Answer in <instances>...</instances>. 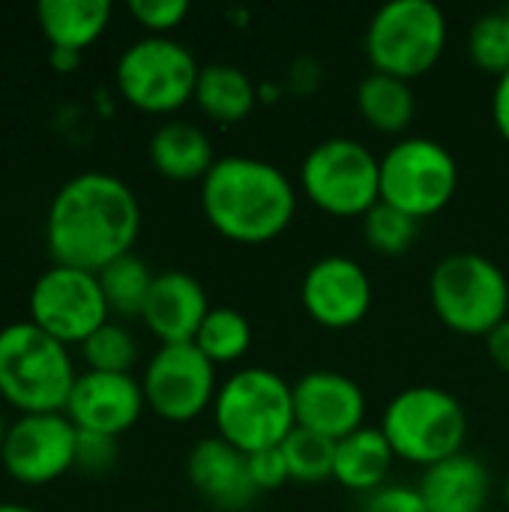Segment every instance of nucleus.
<instances>
[{
	"label": "nucleus",
	"mask_w": 509,
	"mask_h": 512,
	"mask_svg": "<svg viewBox=\"0 0 509 512\" xmlns=\"http://www.w3.org/2000/svg\"><path fill=\"white\" fill-rule=\"evenodd\" d=\"M141 231V204L129 183L108 171H81L51 198L45 240L54 264L99 273L132 252Z\"/></svg>",
	"instance_id": "f257e3e1"
},
{
	"label": "nucleus",
	"mask_w": 509,
	"mask_h": 512,
	"mask_svg": "<svg viewBox=\"0 0 509 512\" xmlns=\"http://www.w3.org/2000/svg\"><path fill=\"white\" fill-rule=\"evenodd\" d=\"M201 210L213 231L243 246L282 237L297 216V186L258 156H219L201 180Z\"/></svg>",
	"instance_id": "f03ea898"
},
{
	"label": "nucleus",
	"mask_w": 509,
	"mask_h": 512,
	"mask_svg": "<svg viewBox=\"0 0 509 512\" xmlns=\"http://www.w3.org/2000/svg\"><path fill=\"white\" fill-rule=\"evenodd\" d=\"M213 423L219 438L246 456L282 447L285 438L297 429L294 384L264 366L237 369L219 384Z\"/></svg>",
	"instance_id": "7ed1b4c3"
},
{
	"label": "nucleus",
	"mask_w": 509,
	"mask_h": 512,
	"mask_svg": "<svg viewBox=\"0 0 509 512\" xmlns=\"http://www.w3.org/2000/svg\"><path fill=\"white\" fill-rule=\"evenodd\" d=\"M66 345L33 321L0 327V393L21 414L63 411L75 384Z\"/></svg>",
	"instance_id": "20e7f679"
},
{
	"label": "nucleus",
	"mask_w": 509,
	"mask_h": 512,
	"mask_svg": "<svg viewBox=\"0 0 509 512\" xmlns=\"http://www.w3.org/2000/svg\"><path fill=\"white\" fill-rule=\"evenodd\" d=\"M381 432L396 459L426 471L465 450L468 411L450 390L414 384L390 399L381 417Z\"/></svg>",
	"instance_id": "39448f33"
},
{
	"label": "nucleus",
	"mask_w": 509,
	"mask_h": 512,
	"mask_svg": "<svg viewBox=\"0 0 509 512\" xmlns=\"http://www.w3.org/2000/svg\"><path fill=\"white\" fill-rule=\"evenodd\" d=\"M429 300L447 330L489 336L509 318V279L489 255L450 252L429 276Z\"/></svg>",
	"instance_id": "423d86ee"
},
{
	"label": "nucleus",
	"mask_w": 509,
	"mask_h": 512,
	"mask_svg": "<svg viewBox=\"0 0 509 512\" xmlns=\"http://www.w3.org/2000/svg\"><path fill=\"white\" fill-rule=\"evenodd\" d=\"M447 15L432 0H390L366 24L363 51L372 72L414 81L435 69L447 48Z\"/></svg>",
	"instance_id": "0eeeda50"
},
{
	"label": "nucleus",
	"mask_w": 509,
	"mask_h": 512,
	"mask_svg": "<svg viewBox=\"0 0 509 512\" xmlns=\"http://www.w3.org/2000/svg\"><path fill=\"white\" fill-rule=\"evenodd\" d=\"M300 192L330 216L363 219L381 201V156L348 135L324 138L300 165Z\"/></svg>",
	"instance_id": "6e6552de"
},
{
	"label": "nucleus",
	"mask_w": 509,
	"mask_h": 512,
	"mask_svg": "<svg viewBox=\"0 0 509 512\" xmlns=\"http://www.w3.org/2000/svg\"><path fill=\"white\" fill-rule=\"evenodd\" d=\"M459 192V162L435 138L402 135L381 156V201L414 216H438Z\"/></svg>",
	"instance_id": "1a4fd4ad"
},
{
	"label": "nucleus",
	"mask_w": 509,
	"mask_h": 512,
	"mask_svg": "<svg viewBox=\"0 0 509 512\" xmlns=\"http://www.w3.org/2000/svg\"><path fill=\"white\" fill-rule=\"evenodd\" d=\"M201 66L183 42L171 36H141L117 57V90L126 102L150 114H171L195 99Z\"/></svg>",
	"instance_id": "9d476101"
},
{
	"label": "nucleus",
	"mask_w": 509,
	"mask_h": 512,
	"mask_svg": "<svg viewBox=\"0 0 509 512\" xmlns=\"http://www.w3.org/2000/svg\"><path fill=\"white\" fill-rule=\"evenodd\" d=\"M27 303L30 321L63 345L84 342L111 315L99 276L66 264H51L45 273H39Z\"/></svg>",
	"instance_id": "9b49d317"
},
{
	"label": "nucleus",
	"mask_w": 509,
	"mask_h": 512,
	"mask_svg": "<svg viewBox=\"0 0 509 512\" xmlns=\"http://www.w3.org/2000/svg\"><path fill=\"white\" fill-rule=\"evenodd\" d=\"M141 387L147 405L171 423H189L201 417L207 408H213L219 393L216 366L195 342L159 345L144 366Z\"/></svg>",
	"instance_id": "f8f14e48"
},
{
	"label": "nucleus",
	"mask_w": 509,
	"mask_h": 512,
	"mask_svg": "<svg viewBox=\"0 0 509 512\" xmlns=\"http://www.w3.org/2000/svg\"><path fill=\"white\" fill-rule=\"evenodd\" d=\"M75 444L78 426L66 411L21 414L6 429L0 459L18 483L39 486L75 468Z\"/></svg>",
	"instance_id": "ddd939ff"
},
{
	"label": "nucleus",
	"mask_w": 509,
	"mask_h": 512,
	"mask_svg": "<svg viewBox=\"0 0 509 512\" xmlns=\"http://www.w3.org/2000/svg\"><path fill=\"white\" fill-rule=\"evenodd\" d=\"M300 303L315 324L327 330H348L372 309V279L357 258L324 255L303 273Z\"/></svg>",
	"instance_id": "4468645a"
},
{
	"label": "nucleus",
	"mask_w": 509,
	"mask_h": 512,
	"mask_svg": "<svg viewBox=\"0 0 509 512\" xmlns=\"http://www.w3.org/2000/svg\"><path fill=\"white\" fill-rule=\"evenodd\" d=\"M294 414L300 429L342 441L366 426V393L351 375L315 369L294 381Z\"/></svg>",
	"instance_id": "2eb2a0df"
},
{
	"label": "nucleus",
	"mask_w": 509,
	"mask_h": 512,
	"mask_svg": "<svg viewBox=\"0 0 509 512\" xmlns=\"http://www.w3.org/2000/svg\"><path fill=\"white\" fill-rule=\"evenodd\" d=\"M144 405V387L129 372L87 369L75 378L63 411L78 429L117 438L120 432L135 426Z\"/></svg>",
	"instance_id": "dca6fc26"
},
{
	"label": "nucleus",
	"mask_w": 509,
	"mask_h": 512,
	"mask_svg": "<svg viewBox=\"0 0 509 512\" xmlns=\"http://www.w3.org/2000/svg\"><path fill=\"white\" fill-rule=\"evenodd\" d=\"M186 477L192 489L219 512L249 510L258 489L249 477L246 453L231 447L225 438H201L186 456Z\"/></svg>",
	"instance_id": "f3484780"
},
{
	"label": "nucleus",
	"mask_w": 509,
	"mask_h": 512,
	"mask_svg": "<svg viewBox=\"0 0 509 512\" xmlns=\"http://www.w3.org/2000/svg\"><path fill=\"white\" fill-rule=\"evenodd\" d=\"M210 309L207 291L192 273L165 270L156 273L141 318L162 345H183L195 342Z\"/></svg>",
	"instance_id": "a211bd4d"
},
{
	"label": "nucleus",
	"mask_w": 509,
	"mask_h": 512,
	"mask_svg": "<svg viewBox=\"0 0 509 512\" xmlns=\"http://www.w3.org/2000/svg\"><path fill=\"white\" fill-rule=\"evenodd\" d=\"M489 483V468L462 450L426 468L417 489L429 512H483L489 504Z\"/></svg>",
	"instance_id": "6ab92c4d"
},
{
	"label": "nucleus",
	"mask_w": 509,
	"mask_h": 512,
	"mask_svg": "<svg viewBox=\"0 0 509 512\" xmlns=\"http://www.w3.org/2000/svg\"><path fill=\"white\" fill-rule=\"evenodd\" d=\"M153 168L168 180H204L219 159L210 135L189 120H165L153 129L147 144Z\"/></svg>",
	"instance_id": "aec40b11"
},
{
	"label": "nucleus",
	"mask_w": 509,
	"mask_h": 512,
	"mask_svg": "<svg viewBox=\"0 0 509 512\" xmlns=\"http://www.w3.org/2000/svg\"><path fill=\"white\" fill-rule=\"evenodd\" d=\"M396 453L390 441L384 438L381 426H363L351 432L348 438L336 441V465L333 480L357 495H372L381 486H387V477L393 471Z\"/></svg>",
	"instance_id": "412c9836"
},
{
	"label": "nucleus",
	"mask_w": 509,
	"mask_h": 512,
	"mask_svg": "<svg viewBox=\"0 0 509 512\" xmlns=\"http://www.w3.org/2000/svg\"><path fill=\"white\" fill-rule=\"evenodd\" d=\"M195 102L210 120L234 126L255 111L258 84L237 63H207L195 84Z\"/></svg>",
	"instance_id": "4be33fe9"
},
{
	"label": "nucleus",
	"mask_w": 509,
	"mask_h": 512,
	"mask_svg": "<svg viewBox=\"0 0 509 512\" xmlns=\"http://www.w3.org/2000/svg\"><path fill=\"white\" fill-rule=\"evenodd\" d=\"M36 18L54 48H87L108 27V0H39Z\"/></svg>",
	"instance_id": "5701e85b"
},
{
	"label": "nucleus",
	"mask_w": 509,
	"mask_h": 512,
	"mask_svg": "<svg viewBox=\"0 0 509 512\" xmlns=\"http://www.w3.org/2000/svg\"><path fill=\"white\" fill-rule=\"evenodd\" d=\"M357 108L372 129L384 135H402L417 114V96L411 81L369 72L357 84Z\"/></svg>",
	"instance_id": "b1692460"
},
{
	"label": "nucleus",
	"mask_w": 509,
	"mask_h": 512,
	"mask_svg": "<svg viewBox=\"0 0 509 512\" xmlns=\"http://www.w3.org/2000/svg\"><path fill=\"white\" fill-rule=\"evenodd\" d=\"M96 276H99V285H102L111 315L141 318L144 303L153 288V279H156V273H150L144 258H138L135 252H126V255L114 258L111 264H105Z\"/></svg>",
	"instance_id": "393cba45"
},
{
	"label": "nucleus",
	"mask_w": 509,
	"mask_h": 512,
	"mask_svg": "<svg viewBox=\"0 0 509 512\" xmlns=\"http://www.w3.org/2000/svg\"><path fill=\"white\" fill-rule=\"evenodd\" d=\"M195 345L213 366H231L252 348V324L231 306H213L195 336Z\"/></svg>",
	"instance_id": "a878e982"
},
{
	"label": "nucleus",
	"mask_w": 509,
	"mask_h": 512,
	"mask_svg": "<svg viewBox=\"0 0 509 512\" xmlns=\"http://www.w3.org/2000/svg\"><path fill=\"white\" fill-rule=\"evenodd\" d=\"M282 456L288 462L291 480L303 483V486H318L333 480V465H336V441L306 432V429H294L285 444H282Z\"/></svg>",
	"instance_id": "bb28decb"
},
{
	"label": "nucleus",
	"mask_w": 509,
	"mask_h": 512,
	"mask_svg": "<svg viewBox=\"0 0 509 512\" xmlns=\"http://www.w3.org/2000/svg\"><path fill=\"white\" fill-rule=\"evenodd\" d=\"M417 234H420V222L384 201H378L363 216V240L378 255H387V258L405 255L417 243Z\"/></svg>",
	"instance_id": "cd10ccee"
},
{
	"label": "nucleus",
	"mask_w": 509,
	"mask_h": 512,
	"mask_svg": "<svg viewBox=\"0 0 509 512\" xmlns=\"http://www.w3.org/2000/svg\"><path fill=\"white\" fill-rule=\"evenodd\" d=\"M81 351L87 366L96 372H129L138 360L135 336L111 318L81 342Z\"/></svg>",
	"instance_id": "c85d7f7f"
},
{
	"label": "nucleus",
	"mask_w": 509,
	"mask_h": 512,
	"mask_svg": "<svg viewBox=\"0 0 509 512\" xmlns=\"http://www.w3.org/2000/svg\"><path fill=\"white\" fill-rule=\"evenodd\" d=\"M468 54L477 69L504 75L509 72V18L507 12H486L468 30Z\"/></svg>",
	"instance_id": "c756f323"
},
{
	"label": "nucleus",
	"mask_w": 509,
	"mask_h": 512,
	"mask_svg": "<svg viewBox=\"0 0 509 512\" xmlns=\"http://www.w3.org/2000/svg\"><path fill=\"white\" fill-rule=\"evenodd\" d=\"M129 12L153 36H168V30H174L189 15V3L186 0H129Z\"/></svg>",
	"instance_id": "7c9ffc66"
},
{
	"label": "nucleus",
	"mask_w": 509,
	"mask_h": 512,
	"mask_svg": "<svg viewBox=\"0 0 509 512\" xmlns=\"http://www.w3.org/2000/svg\"><path fill=\"white\" fill-rule=\"evenodd\" d=\"M114 462H117V438L78 429L75 468H81L87 474H105L108 468H114Z\"/></svg>",
	"instance_id": "2f4dec72"
},
{
	"label": "nucleus",
	"mask_w": 509,
	"mask_h": 512,
	"mask_svg": "<svg viewBox=\"0 0 509 512\" xmlns=\"http://www.w3.org/2000/svg\"><path fill=\"white\" fill-rule=\"evenodd\" d=\"M246 465H249V477H252L258 495L261 492H276L285 483H291V471H288V462L282 456V447H270V450L249 453L246 456Z\"/></svg>",
	"instance_id": "473e14b6"
},
{
	"label": "nucleus",
	"mask_w": 509,
	"mask_h": 512,
	"mask_svg": "<svg viewBox=\"0 0 509 512\" xmlns=\"http://www.w3.org/2000/svg\"><path fill=\"white\" fill-rule=\"evenodd\" d=\"M360 512H429L420 489L402 486V483H387L378 492L363 498Z\"/></svg>",
	"instance_id": "72a5a7b5"
},
{
	"label": "nucleus",
	"mask_w": 509,
	"mask_h": 512,
	"mask_svg": "<svg viewBox=\"0 0 509 512\" xmlns=\"http://www.w3.org/2000/svg\"><path fill=\"white\" fill-rule=\"evenodd\" d=\"M318 84H321V63L312 57H297L288 69V87L294 93L306 96V93L318 90Z\"/></svg>",
	"instance_id": "f704fd0d"
},
{
	"label": "nucleus",
	"mask_w": 509,
	"mask_h": 512,
	"mask_svg": "<svg viewBox=\"0 0 509 512\" xmlns=\"http://www.w3.org/2000/svg\"><path fill=\"white\" fill-rule=\"evenodd\" d=\"M492 120L498 135L509 144V72H504L495 81V93H492Z\"/></svg>",
	"instance_id": "c9c22d12"
},
{
	"label": "nucleus",
	"mask_w": 509,
	"mask_h": 512,
	"mask_svg": "<svg viewBox=\"0 0 509 512\" xmlns=\"http://www.w3.org/2000/svg\"><path fill=\"white\" fill-rule=\"evenodd\" d=\"M486 348H489L492 363H495L501 372H507L509 375V318L507 321H501V324L486 336Z\"/></svg>",
	"instance_id": "e433bc0d"
},
{
	"label": "nucleus",
	"mask_w": 509,
	"mask_h": 512,
	"mask_svg": "<svg viewBox=\"0 0 509 512\" xmlns=\"http://www.w3.org/2000/svg\"><path fill=\"white\" fill-rule=\"evenodd\" d=\"M48 60H51V66H54L57 72H72V69L81 63V51H75V48H54V45H51Z\"/></svg>",
	"instance_id": "4c0bfd02"
},
{
	"label": "nucleus",
	"mask_w": 509,
	"mask_h": 512,
	"mask_svg": "<svg viewBox=\"0 0 509 512\" xmlns=\"http://www.w3.org/2000/svg\"><path fill=\"white\" fill-rule=\"evenodd\" d=\"M0 512H39V510L24 507V504H6V501H0Z\"/></svg>",
	"instance_id": "58836bf2"
},
{
	"label": "nucleus",
	"mask_w": 509,
	"mask_h": 512,
	"mask_svg": "<svg viewBox=\"0 0 509 512\" xmlns=\"http://www.w3.org/2000/svg\"><path fill=\"white\" fill-rule=\"evenodd\" d=\"M6 429H9V426H6V423H3V417H0V447H3V438H6Z\"/></svg>",
	"instance_id": "ea45409f"
},
{
	"label": "nucleus",
	"mask_w": 509,
	"mask_h": 512,
	"mask_svg": "<svg viewBox=\"0 0 509 512\" xmlns=\"http://www.w3.org/2000/svg\"><path fill=\"white\" fill-rule=\"evenodd\" d=\"M504 504H507V510H509V477H507V483H504Z\"/></svg>",
	"instance_id": "a19ab883"
},
{
	"label": "nucleus",
	"mask_w": 509,
	"mask_h": 512,
	"mask_svg": "<svg viewBox=\"0 0 509 512\" xmlns=\"http://www.w3.org/2000/svg\"><path fill=\"white\" fill-rule=\"evenodd\" d=\"M504 12H507V18H509V6H507V9H504Z\"/></svg>",
	"instance_id": "79ce46f5"
}]
</instances>
